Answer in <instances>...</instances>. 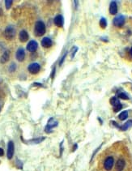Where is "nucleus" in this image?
Instances as JSON below:
<instances>
[{"label":"nucleus","mask_w":132,"mask_h":171,"mask_svg":"<svg viewBox=\"0 0 132 171\" xmlns=\"http://www.w3.org/2000/svg\"><path fill=\"white\" fill-rule=\"evenodd\" d=\"M132 126V120H129L127 121L124 125H123L122 126L120 127V129L122 130V131H126L129 127H130Z\"/></svg>","instance_id":"obj_17"},{"label":"nucleus","mask_w":132,"mask_h":171,"mask_svg":"<svg viewBox=\"0 0 132 171\" xmlns=\"http://www.w3.org/2000/svg\"><path fill=\"white\" fill-rule=\"evenodd\" d=\"M100 26L102 28H105L106 26H107V21L105 18H101V20H100Z\"/></svg>","instance_id":"obj_20"},{"label":"nucleus","mask_w":132,"mask_h":171,"mask_svg":"<svg viewBox=\"0 0 132 171\" xmlns=\"http://www.w3.org/2000/svg\"><path fill=\"white\" fill-rule=\"evenodd\" d=\"M34 33L37 37H41L46 33V25L42 21H37L34 28Z\"/></svg>","instance_id":"obj_1"},{"label":"nucleus","mask_w":132,"mask_h":171,"mask_svg":"<svg viewBox=\"0 0 132 171\" xmlns=\"http://www.w3.org/2000/svg\"><path fill=\"white\" fill-rule=\"evenodd\" d=\"M122 108H123L122 104H119L118 105H117V106H115V107H114V112H118L119 110H122Z\"/></svg>","instance_id":"obj_24"},{"label":"nucleus","mask_w":132,"mask_h":171,"mask_svg":"<svg viewBox=\"0 0 132 171\" xmlns=\"http://www.w3.org/2000/svg\"><path fill=\"white\" fill-rule=\"evenodd\" d=\"M37 47H38V44H37V42L34 40H32L30 41L28 45H27V50L29 51V52H35L37 50Z\"/></svg>","instance_id":"obj_8"},{"label":"nucleus","mask_w":132,"mask_h":171,"mask_svg":"<svg viewBox=\"0 0 132 171\" xmlns=\"http://www.w3.org/2000/svg\"><path fill=\"white\" fill-rule=\"evenodd\" d=\"M118 97L121 98V99H123V100H127V99H129L127 94L125 93V92H119V93H118Z\"/></svg>","instance_id":"obj_21"},{"label":"nucleus","mask_w":132,"mask_h":171,"mask_svg":"<svg viewBox=\"0 0 132 171\" xmlns=\"http://www.w3.org/2000/svg\"><path fill=\"white\" fill-rule=\"evenodd\" d=\"M16 65L14 62H12V64H11V66L9 67V71L11 72H13V71H16Z\"/></svg>","instance_id":"obj_23"},{"label":"nucleus","mask_w":132,"mask_h":171,"mask_svg":"<svg viewBox=\"0 0 132 171\" xmlns=\"http://www.w3.org/2000/svg\"><path fill=\"white\" fill-rule=\"evenodd\" d=\"M16 58L19 62H22L25 60V51L23 48H19L17 50L16 54Z\"/></svg>","instance_id":"obj_9"},{"label":"nucleus","mask_w":132,"mask_h":171,"mask_svg":"<svg viewBox=\"0 0 132 171\" xmlns=\"http://www.w3.org/2000/svg\"><path fill=\"white\" fill-rule=\"evenodd\" d=\"M109 101H110V104L114 106V107H115V106H117V105H118L119 104H121L120 101H119V100H118L117 97H112L110 100H109Z\"/></svg>","instance_id":"obj_19"},{"label":"nucleus","mask_w":132,"mask_h":171,"mask_svg":"<svg viewBox=\"0 0 132 171\" xmlns=\"http://www.w3.org/2000/svg\"><path fill=\"white\" fill-rule=\"evenodd\" d=\"M118 12V5L117 3L113 1L110 3V5H109V13L111 15H115Z\"/></svg>","instance_id":"obj_14"},{"label":"nucleus","mask_w":132,"mask_h":171,"mask_svg":"<svg viewBox=\"0 0 132 171\" xmlns=\"http://www.w3.org/2000/svg\"><path fill=\"white\" fill-rule=\"evenodd\" d=\"M53 22H54V24H55L56 26H58V27H62L63 26V22H64L62 16H61V15L56 16L55 17H54Z\"/></svg>","instance_id":"obj_13"},{"label":"nucleus","mask_w":132,"mask_h":171,"mask_svg":"<svg viewBox=\"0 0 132 171\" xmlns=\"http://www.w3.org/2000/svg\"><path fill=\"white\" fill-rule=\"evenodd\" d=\"M15 152V145L12 141H9L7 144V156L9 160H11L13 157Z\"/></svg>","instance_id":"obj_5"},{"label":"nucleus","mask_w":132,"mask_h":171,"mask_svg":"<svg viewBox=\"0 0 132 171\" xmlns=\"http://www.w3.org/2000/svg\"><path fill=\"white\" fill-rule=\"evenodd\" d=\"M12 0H6L5 1V6H6V8L7 9V10H9L10 8H11V7H12Z\"/></svg>","instance_id":"obj_22"},{"label":"nucleus","mask_w":132,"mask_h":171,"mask_svg":"<svg viewBox=\"0 0 132 171\" xmlns=\"http://www.w3.org/2000/svg\"><path fill=\"white\" fill-rule=\"evenodd\" d=\"M28 33L25 30H21L19 33V39L21 42H26L28 40Z\"/></svg>","instance_id":"obj_11"},{"label":"nucleus","mask_w":132,"mask_h":171,"mask_svg":"<svg viewBox=\"0 0 132 171\" xmlns=\"http://www.w3.org/2000/svg\"><path fill=\"white\" fill-rule=\"evenodd\" d=\"M77 50H78V48L75 47V46H73L72 49H71V51H72V54H71V58H73L75 55V53L77 52Z\"/></svg>","instance_id":"obj_25"},{"label":"nucleus","mask_w":132,"mask_h":171,"mask_svg":"<svg viewBox=\"0 0 132 171\" xmlns=\"http://www.w3.org/2000/svg\"><path fill=\"white\" fill-rule=\"evenodd\" d=\"M28 71L32 74V75H35V74H37L40 70H41V66L37 62H33V63H31L30 65L28 67Z\"/></svg>","instance_id":"obj_4"},{"label":"nucleus","mask_w":132,"mask_h":171,"mask_svg":"<svg viewBox=\"0 0 132 171\" xmlns=\"http://www.w3.org/2000/svg\"><path fill=\"white\" fill-rule=\"evenodd\" d=\"M10 59V52L8 50H6L3 55L1 56V58H0V62L1 63H6L7 62H8Z\"/></svg>","instance_id":"obj_15"},{"label":"nucleus","mask_w":132,"mask_h":171,"mask_svg":"<svg viewBox=\"0 0 132 171\" xmlns=\"http://www.w3.org/2000/svg\"><path fill=\"white\" fill-rule=\"evenodd\" d=\"M114 158L112 157H108L105 160V162H104V168L105 169V170L109 171L111 170L113 166H114Z\"/></svg>","instance_id":"obj_6"},{"label":"nucleus","mask_w":132,"mask_h":171,"mask_svg":"<svg viewBox=\"0 0 132 171\" xmlns=\"http://www.w3.org/2000/svg\"><path fill=\"white\" fill-rule=\"evenodd\" d=\"M76 148H77V144H75L74 145V148H73V151H75Z\"/></svg>","instance_id":"obj_30"},{"label":"nucleus","mask_w":132,"mask_h":171,"mask_svg":"<svg viewBox=\"0 0 132 171\" xmlns=\"http://www.w3.org/2000/svg\"><path fill=\"white\" fill-rule=\"evenodd\" d=\"M66 56H67V53H66V54H65V55H63V58H62L61 59V61H60V62H59V65H60V66H61L62 64V62H63V61H64V59H65Z\"/></svg>","instance_id":"obj_26"},{"label":"nucleus","mask_w":132,"mask_h":171,"mask_svg":"<svg viewBox=\"0 0 132 171\" xmlns=\"http://www.w3.org/2000/svg\"><path fill=\"white\" fill-rule=\"evenodd\" d=\"M54 74H55V68H53V71H52V73H51V78H52V79H53Z\"/></svg>","instance_id":"obj_27"},{"label":"nucleus","mask_w":132,"mask_h":171,"mask_svg":"<svg viewBox=\"0 0 132 171\" xmlns=\"http://www.w3.org/2000/svg\"><path fill=\"white\" fill-rule=\"evenodd\" d=\"M46 139V137H39V138H37V139H33V140H31L28 141V143L30 144H39L41 142H42L44 140Z\"/></svg>","instance_id":"obj_16"},{"label":"nucleus","mask_w":132,"mask_h":171,"mask_svg":"<svg viewBox=\"0 0 132 171\" xmlns=\"http://www.w3.org/2000/svg\"><path fill=\"white\" fill-rule=\"evenodd\" d=\"M127 117H128V112H127L126 110L123 111L122 113H121V114H119V116H118L119 119H120V120H122V121L126 120V119H127Z\"/></svg>","instance_id":"obj_18"},{"label":"nucleus","mask_w":132,"mask_h":171,"mask_svg":"<svg viewBox=\"0 0 132 171\" xmlns=\"http://www.w3.org/2000/svg\"><path fill=\"white\" fill-rule=\"evenodd\" d=\"M57 126H58V122L54 119L53 118H50V119L48 120V123L46 126L45 131L46 133H50V132H52L53 128L56 127Z\"/></svg>","instance_id":"obj_3"},{"label":"nucleus","mask_w":132,"mask_h":171,"mask_svg":"<svg viewBox=\"0 0 132 171\" xmlns=\"http://www.w3.org/2000/svg\"><path fill=\"white\" fill-rule=\"evenodd\" d=\"M125 165H126V162L123 159H118V162H116V165H115V169L117 171H123V169L125 168Z\"/></svg>","instance_id":"obj_10"},{"label":"nucleus","mask_w":132,"mask_h":171,"mask_svg":"<svg viewBox=\"0 0 132 171\" xmlns=\"http://www.w3.org/2000/svg\"><path fill=\"white\" fill-rule=\"evenodd\" d=\"M130 56L132 57V47H131V49H130Z\"/></svg>","instance_id":"obj_31"},{"label":"nucleus","mask_w":132,"mask_h":171,"mask_svg":"<svg viewBox=\"0 0 132 171\" xmlns=\"http://www.w3.org/2000/svg\"><path fill=\"white\" fill-rule=\"evenodd\" d=\"M33 86H39V87H42L43 85L41 84H38V83H34L33 84Z\"/></svg>","instance_id":"obj_29"},{"label":"nucleus","mask_w":132,"mask_h":171,"mask_svg":"<svg viewBox=\"0 0 132 171\" xmlns=\"http://www.w3.org/2000/svg\"><path fill=\"white\" fill-rule=\"evenodd\" d=\"M4 154V152H3V149L0 148V157H3Z\"/></svg>","instance_id":"obj_28"},{"label":"nucleus","mask_w":132,"mask_h":171,"mask_svg":"<svg viewBox=\"0 0 132 171\" xmlns=\"http://www.w3.org/2000/svg\"><path fill=\"white\" fill-rule=\"evenodd\" d=\"M113 23H114V25L116 27H118V28L122 27V26H123L124 24H125V17H124L123 16H121V15H120V16H116V17L114 19Z\"/></svg>","instance_id":"obj_7"},{"label":"nucleus","mask_w":132,"mask_h":171,"mask_svg":"<svg viewBox=\"0 0 132 171\" xmlns=\"http://www.w3.org/2000/svg\"><path fill=\"white\" fill-rule=\"evenodd\" d=\"M52 44H53V42H52L51 39L49 37H44L41 40V46L44 48H50V47H51Z\"/></svg>","instance_id":"obj_12"},{"label":"nucleus","mask_w":132,"mask_h":171,"mask_svg":"<svg viewBox=\"0 0 132 171\" xmlns=\"http://www.w3.org/2000/svg\"><path fill=\"white\" fill-rule=\"evenodd\" d=\"M16 31L12 25H8L4 30V35L7 40H12L16 37Z\"/></svg>","instance_id":"obj_2"}]
</instances>
